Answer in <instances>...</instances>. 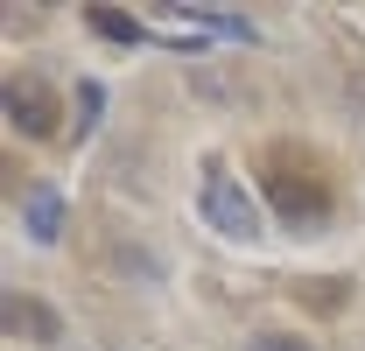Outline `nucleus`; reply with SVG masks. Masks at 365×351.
<instances>
[{
  "instance_id": "3",
  "label": "nucleus",
  "mask_w": 365,
  "mask_h": 351,
  "mask_svg": "<svg viewBox=\"0 0 365 351\" xmlns=\"http://www.w3.org/2000/svg\"><path fill=\"white\" fill-rule=\"evenodd\" d=\"M197 204H204V218L218 225L225 239H260V218H253V197L239 190V176L225 162H204L197 176Z\"/></svg>"
},
{
  "instance_id": "2",
  "label": "nucleus",
  "mask_w": 365,
  "mask_h": 351,
  "mask_svg": "<svg viewBox=\"0 0 365 351\" xmlns=\"http://www.w3.org/2000/svg\"><path fill=\"white\" fill-rule=\"evenodd\" d=\"M0 113H7V127L29 133V141H56L63 133V91L43 85V78H29V71H14L0 85Z\"/></svg>"
},
{
  "instance_id": "1",
  "label": "nucleus",
  "mask_w": 365,
  "mask_h": 351,
  "mask_svg": "<svg viewBox=\"0 0 365 351\" xmlns=\"http://www.w3.org/2000/svg\"><path fill=\"white\" fill-rule=\"evenodd\" d=\"M260 190L274 197V211H281L288 225H323L330 204H337L323 162L309 155V148H288V141H274L267 155H260Z\"/></svg>"
},
{
  "instance_id": "5",
  "label": "nucleus",
  "mask_w": 365,
  "mask_h": 351,
  "mask_svg": "<svg viewBox=\"0 0 365 351\" xmlns=\"http://www.w3.org/2000/svg\"><path fill=\"white\" fill-rule=\"evenodd\" d=\"M85 29L98 36V43H120V49H140V43H148V21L127 14V7H85Z\"/></svg>"
},
{
  "instance_id": "4",
  "label": "nucleus",
  "mask_w": 365,
  "mask_h": 351,
  "mask_svg": "<svg viewBox=\"0 0 365 351\" xmlns=\"http://www.w3.org/2000/svg\"><path fill=\"white\" fill-rule=\"evenodd\" d=\"M0 323H7V337H29V345H56V330H63V316L49 302H36V295H21V288H7Z\"/></svg>"
},
{
  "instance_id": "7",
  "label": "nucleus",
  "mask_w": 365,
  "mask_h": 351,
  "mask_svg": "<svg viewBox=\"0 0 365 351\" xmlns=\"http://www.w3.org/2000/svg\"><path fill=\"white\" fill-rule=\"evenodd\" d=\"M246 351H317V345H309V337H295V330H260Z\"/></svg>"
},
{
  "instance_id": "6",
  "label": "nucleus",
  "mask_w": 365,
  "mask_h": 351,
  "mask_svg": "<svg viewBox=\"0 0 365 351\" xmlns=\"http://www.w3.org/2000/svg\"><path fill=\"white\" fill-rule=\"evenodd\" d=\"M29 232H36V239H56V232H63V204H56V190H36V197H29Z\"/></svg>"
}]
</instances>
